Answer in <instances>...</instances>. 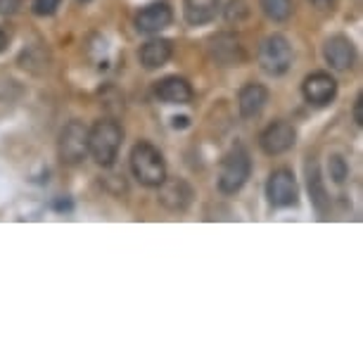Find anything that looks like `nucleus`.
I'll return each instance as SVG.
<instances>
[{"mask_svg":"<svg viewBox=\"0 0 363 363\" xmlns=\"http://www.w3.org/2000/svg\"><path fill=\"white\" fill-rule=\"evenodd\" d=\"M121 143H124V128L119 121L109 119H98L88 128V155L93 157L95 164L102 169H112L116 157H119Z\"/></svg>","mask_w":363,"mask_h":363,"instance_id":"f257e3e1","label":"nucleus"},{"mask_svg":"<svg viewBox=\"0 0 363 363\" xmlns=\"http://www.w3.org/2000/svg\"><path fill=\"white\" fill-rule=\"evenodd\" d=\"M128 167H131V174L135 181L145 188L162 186V181L167 178V162H164V155L160 152V147H155L152 143H147V140H140L133 145L131 155H128Z\"/></svg>","mask_w":363,"mask_h":363,"instance_id":"f03ea898","label":"nucleus"},{"mask_svg":"<svg viewBox=\"0 0 363 363\" xmlns=\"http://www.w3.org/2000/svg\"><path fill=\"white\" fill-rule=\"evenodd\" d=\"M252 176V157L245 145L230 147L223 155L221 167H218V190L223 195H235L245 188V183Z\"/></svg>","mask_w":363,"mask_h":363,"instance_id":"7ed1b4c3","label":"nucleus"},{"mask_svg":"<svg viewBox=\"0 0 363 363\" xmlns=\"http://www.w3.org/2000/svg\"><path fill=\"white\" fill-rule=\"evenodd\" d=\"M294 60L292 45L283 33H273V36L264 38L259 45V67L269 74V77H283L290 72Z\"/></svg>","mask_w":363,"mask_h":363,"instance_id":"20e7f679","label":"nucleus"},{"mask_svg":"<svg viewBox=\"0 0 363 363\" xmlns=\"http://www.w3.org/2000/svg\"><path fill=\"white\" fill-rule=\"evenodd\" d=\"M57 157L67 167H79L88 157V126L81 119L67 121L57 138Z\"/></svg>","mask_w":363,"mask_h":363,"instance_id":"39448f33","label":"nucleus"},{"mask_svg":"<svg viewBox=\"0 0 363 363\" xmlns=\"http://www.w3.org/2000/svg\"><path fill=\"white\" fill-rule=\"evenodd\" d=\"M266 200L273 209H290L297 207L299 202V186L297 178L290 169H276L271 171L269 181H266Z\"/></svg>","mask_w":363,"mask_h":363,"instance_id":"423d86ee","label":"nucleus"},{"mask_svg":"<svg viewBox=\"0 0 363 363\" xmlns=\"http://www.w3.org/2000/svg\"><path fill=\"white\" fill-rule=\"evenodd\" d=\"M207 52L211 62H216L218 67H240L247 62V50L242 45V38L230 31H221L216 36H211Z\"/></svg>","mask_w":363,"mask_h":363,"instance_id":"0eeeda50","label":"nucleus"},{"mask_svg":"<svg viewBox=\"0 0 363 363\" xmlns=\"http://www.w3.org/2000/svg\"><path fill=\"white\" fill-rule=\"evenodd\" d=\"M294 143H297V128L285 119L273 121V124H269L259 133V147L269 157L285 155L287 150L294 147Z\"/></svg>","mask_w":363,"mask_h":363,"instance_id":"6e6552de","label":"nucleus"},{"mask_svg":"<svg viewBox=\"0 0 363 363\" xmlns=\"http://www.w3.org/2000/svg\"><path fill=\"white\" fill-rule=\"evenodd\" d=\"M160 195L157 202L167 211H186L195 200V190L186 178H164L162 186H157Z\"/></svg>","mask_w":363,"mask_h":363,"instance_id":"1a4fd4ad","label":"nucleus"},{"mask_svg":"<svg viewBox=\"0 0 363 363\" xmlns=\"http://www.w3.org/2000/svg\"><path fill=\"white\" fill-rule=\"evenodd\" d=\"M301 95L304 100L313 107H325L330 105L337 95V81H335L333 74L328 72H313L304 79L301 84Z\"/></svg>","mask_w":363,"mask_h":363,"instance_id":"9d476101","label":"nucleus"},{"mask_svg":"<svg viewBox=\"0 0 363 363\" xmlns=\"http://www.w3.org/2000/svg\"><path fill=\"white\" fill-rule=\"evenodd\" d=\"M133 24L135 31L140 33H160L174 24V10H171L167 0H157V3H150L143 10H138Z\"/></svg>","mask_w":363,"mask_h":363,"instance_id":"9b49d317","label":"nucleus"},{"mask_svg":"<svg viewBox=\"0 0 363 363\" xmlns=\"http://www.w3.org/2000/svg\"><path fill=\"white\" fill-rule=\"evenodd\" d=\"M323 57L330 69L335 72H349L356 62V48L352 43V38L342 36H330L323 45Z\"/></svg>","mask_w":363,"mask_h":363,"instance_id":"f8f14e48","label":"nucleus"},{"mask_svg":"<svg viewBox=\"0 0 363 363\" xmlns=\"http://www.w3.org/2000/svg\"><path fill=\"white\" fill-rule=\"evenodd\" d=\"M155 98L164 102V105H188L193 100V86H190L188 79L178 77H164L155 84Z\"/></svg>","mask_w":363,"mask_h":363,"instance_id":"ddd939ff","label":"nucleus"},{"mask_svg":"<svg viewBox=\"0 0 363 363\" xmlns=\"http://www.w3.org/2000/svg\"><path fill=\"white\" fill-rule=\"evenodd\" d=\"M271 93L269 88L264 84H257V81H250V84H245L240 88L238 93V109H240V116L242 119H255L264 112L266 102H269Z\"/></svg>","mask_w":363,"mask_h":363,"instance_id":"4468645a","label":"nucleus"},{"mask_svg":"<svg viewBox=\"0 0 363 363\" xmlns=\"http://www.w3.org/2000/svg\"><path fill=\"white\" fill-rule=\"evenodd\" d=\"M306 188H309L313 209L318 211L320 218H325L328 211H330V195H328V188H325L318 162H313V160L306 162Z\"/></svg>","mask_w":363,"mask_h":363,"instance_id":"2eb2a0df","label":"nucleus"},{"mask_svg":"<svg viewBox=\"0 0 363 363\" xmlns=\"http://www.w3.org/2000/svg\"><path fill=\"white\" fill-rule=\"evenodd\" d=\"M171 57H174V43H171L169 38H152V40H147V43L143 45L140 52H138L140 65L145 67L147 72L160 69V67L167 65Z\"/></svg>","mask_w":363,"mask_h":363,"instance_id":"dca6fc26","label":"nucleus"},{"mask_svg":"<svg viewBox=\"0 0 363 363\" xmlns=\"http://www.w3.org/2000/svg\"><path fill=\"white\" fill-rule=\"evenodd\" d=\"M221 12V0H183V17L190 26L211 24Z\"/></svg>","mask_w":363,"mask_h":363,"instance_id":"f3484780","label":"nucleus"},{"mask_svg":"<svg viewBox=\"0 0 363 363\" xmlns=\"http://www.w3.org/2000/svg\"><path fill=\"white\" fill-rule=\"evenodd\" d=\"M259 8L273 22H287L292 17V0H259Z\"/></svg>","mask_w":363,"mask_h":363,"instance_id":"a211bd4d","label":"nucleus"},{"mask_svg":"<svg viewBox=\"0 0 363 363\" xmlns=\"http://www.w3.org/2000/svg\"><path fill=\"white\" fill-rule=\"evenodd\" d=\"M328 171H330L333 183H337V186H342L349 178V164L342 155H333L330 160H328Z\"/></svg>","mask_w":363,"mask_h":363,"instance_id":"6ab92c4d","label":"nucleus"},{"mask_svg":"<svg viewBox=\"0 0 363 363\" xmlns=\"http://www.w3.org/2000/svg\"><path fill=\"white\" fill-rule=\"evenodd\" d=\"M60 5H62V0H33L31 10L36 17H52Z\"/></svg>","mask_w":363,"mask_h":363,"instance_id":"aec40b11","label":"nucleus"},{"mask_svg":"<svg viewBox=\"0 0 363 363\" xmlns=\"http://www.w3.org/2000/svg\"><path fill=\"white\" fill-rule=\"evenodd\" d=\"M17 8H19V0H0V15L3 17L15 15Z\"/></svg>","mask_w":363,"mask_h":363,"instance_id":"412c9836","label":"nucleus"},{"mask_svg":"<svg viewBox=\"0 0 363 363\" xmlns=\"http://www.w3.org/2000/svg\"><path fill=\"white\" fill-rule=\"evenodd\" d=\"M354 121L359 126H363V95H356V100H354Z\"/></svg>","mask_w":363,"mask_h":363,"instance_id":"4be33fe9","label":"nucleus"},{"mask_svg":"<svg viewBox=\"0 0 363 363\" xmlns=\"http://www.w3.org/2000/svg\"><path fill=\"white\" fill-rule=\"evenodd\" d=\"M52 209L62 214V211H72L74 204H72V200H67V197H57V200L52 202Z\"/></svg>","mask_w":363,"mask_h":363,"instance_id":"5701e85b","label":"nucleus"},{"mask_svg":"<svg viewBox=\"0 0 363 363\" xmlns=\"http://www.w3.org/2000/svg\"><path fill=\"white\" fill-rule=\"evenodd\" d=\"M309 3L313 5V8H318V10H333L335 0H309Z\"/></svg>","mask_w":363,"mask_h":363,"instance_id":"b1692460","label":"nucleus"},{"mask_svg":"<svg viewBox=\"0 0 363 363\" xmlns=\"http://www.w3.org/2000/svg\"><path fill=\"white\" fill-rule=\"evenodd\" d=\"M171 126H174V128H188L190 119H188V116H174V119H171Z\"/></svg>","mask_w":363,"mask_h":363,"instance_id":"393cba45","label":"nucleus"},{"mask_svg":"<svg viewBox=\"0 0 363 363\" xmlns=\"http://www.w3.org/2000/svg\"><path fill=\"white\" fill-rule=\"evenodd\" d=\"M8 45H10V36H8V31L0 29V52L8 50Z\"/></svg>","mask_w":363,"mask_h":363,"instance_id":"a878e982","label":"nucleus"},{"mask_svg":"<svg viewBox=\"0 0 363 363\" xmlns=\"http://www.w3.org/2000/svg\"><path fill=\"white\" fill-rule=\"evenodd\" d=\"M79 3H91V0H79Z\"/></svg>","mask_w":363,"mask_h":363,"instance_id":"bb28decb","label":"nucleus"}]
</instances>
